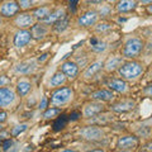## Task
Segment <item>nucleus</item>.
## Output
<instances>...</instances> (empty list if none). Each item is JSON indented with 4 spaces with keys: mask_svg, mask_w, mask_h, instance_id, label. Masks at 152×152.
<instances>
[{
    "mask_svg": "<svg viewBox=\"0 0 152 152\" xmlns=\"http://www.w3.org/2000/svg\"><path fill=\"white\" fill-rule=\"evenodd\" d=\"M143 70H145L143 65L141 62L134 60H129V61H124L117 71L118 75L121 76V79L126 80V81H133V80H137L143 74Z\"/></svg>",
    "mask_w": 152,
    "mask_h": 152,
    "instance_id": "1",
    "label": "nucleus"
},
{
    "mask_svg": "<svg viewBox=\"0 0 152 152\" xmlns=\"http://www.w3.org/2000/svg\"><path fill=\"white\" fill-rule=\"evenodd\" d=\"M143 46H145V43L141 38H138V37L128 38L124 42V45H123L122 56L128 60H134L141 55L142 50H143Z\"/></svg>",
    "mask_w": 152,
    "mask_h": 152,
    "instance_id": "2",
    "label": "nucleus"
},
{
    "mask_svg": "<svg viewBox=\"0 0 152 152\" xmlns=\"http://www.w3.org/2000/svg\"><path fill=\"white\" fill-rule=\"evenodd\" d=\"M74 98V90L69 86L56 89L51 95V104L55 107H64L69 104Z\"/></svg>",
    "mask_w": 152,
    "mask_h": 152,
    "instance_id": "3",
    "label": "nucleus"
},
{
    "mask_svg": "<svg viewBox=\"0 0 152 152\" xmlns=\"http://www.w3.org/2000/svg\"><path fill=\"white\" fill-rule=\"evenodd\" d=\"M36 20L37 19L34 18L32 13H20V14H17L15 18H14V24H15L19 29H28V28H32L33 26L36 24Z\"/></svg>",
    "mask_w": 152,
    "mask_h": 152,
    "instance_id": "4",
    "label": "nucleus"
},
{
    "mask_svg": "<svg viewBox=\"0 0 152 152\" xmlns=\"http://www.w3.org/2000/svg\"><path fill=\"white\" fill-rule=\"evenodd\" d=\"M79 134L86 141H99V140L104 138V132L102 131V128L95 127V126L83 128V129L79 132Z\"/></svg>",
    "mask_w": 152,
    "mask_h": 152,
    "instance_id": "5",
    "label": "nucleus"
},
{
    "mask_svg": "<svg viewBox=\"0 0 152 152\" xmlns=\"http://www.w3.org/2000/svg\"><path fill=\"white\" fill-rule=\"evenodd\" d=\"M20 10L19 4L15 0H8L4 1L3 4H0V15L4 18H13Z\"/></svg>",
    "mask_w": 152,
    "mask_h": 152,
    "instance_id": "6",
    "label": "nucleus"
},
{
    "mask_svg": "<svg viewBox=\"0 0 152 152\" xmlns=\"http://www.w3.org/2000/svg\"><path fill=\"white\" fill-rule=\"evenodd\" d=\"M98 18H99V14L98 12L95 10H88L85 12L84 14H81L77 20H76V24L79 27H83V28H88V27H91L95 26L98 23Z\"/></svg>",
    "mask_w": 152,
    "mask_h": 152,
    "instance_id": "7",
    "label": "nucleus"
},
{
    "mask_svg": "<svg viewBox=\"0 0 152 152\" xmlns=\"http://www.w3.org/2000/svg\"><path fill=\"white\" fill-rule=\"evenodd\" d=\"M104 110V105H103V102H91V103H86L84 107V110H83V115L85 118H94L99 115Z\"/></svg>",
    "mask_w": 152,
    "mask_h": 152,
    "instance_id": "8",
    "label": "nucleus"
},
{
    "mask_svg": "<svg viewBox=\"0 0 152 152\" xmlns=\"http://www.w3.org/2000/svg\"><path fill=\"white\" fill-rule=\"evenodd\" d=\"M138 146V138L136 136H123L117 142V148L121 151H132Z\"/></svg>",
    "mask_w": 152,
    "mask_h": 152,
    "instance_id": "9",
    "label": "nucleus"
},
{
    "mask_svg": "<svg viewBox=\"0 0 152 152\" xmlns=\"http://www.w3.org/2000/svg\"><path fill=\"white\" fill-rule=\"evenodd\" d=\"M36 69H37L36 60H27L17 64L15 67H14V72L18 75H29L34 72Z\"/></svg>",
    "mask_w": 152,
    "mask_h": 152,
    "instance_id": "10",
    "label": "nucleus"
},
{
    "mask_svg": "<svg viewBox=\"0 0 152 152\" xmlns=\"http://www.w3.org/2000/svg\"><path fill=\"white\" fill-rule=\"evenodd\" d=\"M32 39V33L31 31L28 29H19L15 34H14V46L17 47V48H23V47H26L28 43L31 42Z\"/></svg>",
    "mask_w": 152,
    "mask_h": 152,
    "instance_id": "11",
    "label": "nucleus"
},
{
    "mask_svg": "<svg viewBox=\"0 0 152 152\" xmlns=\"http://www.w3.org/2000/svg\"><path fill=\"white\" fill-rule=\"evenodd\" d=\"M15 93L10 88H0V108H8L15 102Z\"/></svg>",
    "mask_w": 152,
    "mask_h": 152,
    "instance_id": "12",
    "label": "nucleus"
},
{
    "mask_svg": "<svg viewBox=\"0 0 152 152\" xmlns=\"http://www.w3.org/2000/svg\"><path fill=\"white\" fill-rule=\"evenodd\" d=\"M79 65L74 62V61H65V62H62V65H61V71L66 75V77L67 79H71L74 80L79 75Z\"/></svg>",
    "mask_w": 152,
    "mask_h": 152,
    "instance_id": "13",
    "label": "nucleus"
},
{
    "mask_svg": "<svg viewBox=\"0 0 152 152\" xmlns=\"http://www.w3.org/2000/svg\"><path fill=\"white\" fill-rule=\"evenodd\" d=\"M50 32V28L48 24H46L43 22H39V23H36L34 26L31 28V33H32V38H34L37 41H41Z\"/></svg>",
    "mask_w": 152,
    "mask_h": 152,
    "instance_id": "14",
    "label": "nucleus"
},
{
    "mask_svg": "<svg viewBox=\"0 0 152 152\" xmlns=\"http://www.w3.org/2000/svg\"><path fill=\"white\" fill-rule=\"evenodd\" d=\"M134 107H136L134 100H132V99H124V100H122V102H118L115 104H113V105L110 107V109L115 113H126V112L132 110Z\"/></svg>",
    "mask_w": 152,
    "mask_h": 152,
    "instance_id": "15",
    "label": "nucleus"
},
{
    "mask_svg": "<svg viewBox=\"0 0 152 152\" xmlns=\"http://www.w3.org/2000/svg\"><path fill=\"white\" fill-rule=\"evenodd\" d=\"M123 58H124L123 56H112V57H109L105 62H104V70H105L107 72H114V71H117L118 69L121 67V65L124 62Z\"/></svg>",
    "mask_w": 152,
    "mask_h": 152,
    "instance_id": "16",
    "label": "nucleus"
},
{
    "mask_svg": "<svg viewBox=\"0 0 152 152\" xmlns=\"http://www.w3.org/2000/svg\"><path fill=\"white\" fill-rule=\"evenodd\" d=\"M108 88L115 93L126 94L128 91V84L123 79H112L108 81Z\"/></svg>",
    "mask_w": 152,
    "mask_h": 152,
    "instance_id": "17",
    "label": "nucleus"
},
{
    "mask_svg": "<svg viewBox=\"0 0 152 152\" xmlns=\"http://www.w3.org/2000/svg\"><path fill=\"white\" fill-rule=\"evenodd\" d=\"M137 8L136 0H118L115 10L118 13H131Z\"/></svg>",
    "mask_w": 152,
    "mask_h": 152,
    "instance_id": "18",
    "label": "nucleus"
},
{
    "mask_svg": "<svg viewBox=\"0 0 152 152\" xmlns=\"http://www.w3.org/2000/svg\"><path fill=\"white\" fill-rule=\"evenodd\" d=\"M91 98L94 100H98V102H110V100H113L114 94H113V90L99 89L91 94Z\"/></svg>",
    "mask_w": 152,
    "mask_h": 152,
    "instance_id": "19",
    "label": "nucleus"
},
{
    "mask_svg": "<svg viewBox=\"0 0 152 152\" xmlns=\"http://www.w3.org/2000/svg\"><path fill=\"white\" fill-rule=\"evenodd\" d=\"M103 67H104V62H103V61H100V60L94 61V62H93V64H90V65L88 66V69L85 70L84 77H85V79L93 77V76H94V75H96Z\"/></svg>",
    "mask_w": 152,
    "mask_h": 152,
    "instance_id": "20",
    "label": "nucleus"
},
{
    "mask_svg": "<svg viewBox=\"0 0 152 152\" xmlns=\"http://www.w3.org/2000/svg\"><path fill=\"white\" fill-rule=\"evenodd\" d=\"M51 12H52V9H51L50 5H39V7H37V8L33 9L32 14L34 15V18L37 19V20L42 22V20H45V19L50 15Z\"/></svg>",
    "mask_w": 152,
    "mask_h": 152,
    "instance_id": "21",
    "label": "nucleus"
},
{
    "mask_svg": "<svg viewBox=\"0 0 152 152\" xmlns=\"http://www.w3.org/2000/svg\"><path fill=\"white\" fill-rule=\"evenodd\" d=\"M66 15V12H65V9H62V8H58V9H56V10H53V12H51L50 13V15L47 17L45 20H42L43 23H46V24H55V23L57 22V20H60L61 18H64Z\"/></svg>",
    "mask_w": 152,
    "mask_h": 152,
    "instance_id": "22",
    "label": "nucleus"
},
{
    "mask_svg": "<svg viewBox=\"0 0 152 152\" xmlns=\"http://www.w3.org/2000/svg\"><path fill=\"white\" fill-rule=\"evenodd\" d=\"M17 94L19 95V96H27L28 94H29V91L32 90V83L29 81V80H26V79H23L20 80V81H18L17 84Z\"/></svg>",
    "mask_w": 152,
    "mask_h": 152,
    "instance_id": "23",
    "label": "nucleus"
},
{
    "mask_svg": "<svg viewBox=\"0 0 152 152\" xmlns=\"http://www.w3.org/2000/svg\"><path fill=\"white\" fill-rule=\"evenodd\" d=\"M66 80H67V77H66V75L62 72V71H57V72L53 74V76H52L51 80H50V86L58 88L66 83Z\"/></svg>",
    "mask_w": 152,
    "mask_h": 152,
    "instance_id": "24",
    "label": "nucleus"
},
{
    "mask_svg": "<svg viewBox=\"0 0 152 152\" xmlns=\"http://www.w3.org/2000/svg\"><path fill=\"white\" fill-rule=\"evenodd\" d=\"M90 48L95 53H102V52L107 50V43L102 42L98 37H93L90 38Z\"/></svg>",
    "mask_w": 152,
    "mask_h": 152,
    "instance_id": "25",
    "label": "nucleus"
},
{
    "mask_svg": "<svg viewBox=\"0 0 152 152\" xmlns=\"http://www.w3.org/2000/svg\"><path fill=\"white\" fill-rule=\"evenodd\" d=\"M19 4V8L22 10H31V9H34L37 7L41 5L42 0H17Z\"/></svg>",
    "mask_w": 152,
    "mask_h": 152,
    "instance_id": "26",
    "label": "nucleus"
},
{
    "mask_svg": "<svg viewBox=\"0 0 152 152\" xmlns=\"http://www.w3.org/2000/svg\"><path fill=\"white\" fill-rule=\"evenodd\" d=\"M69 121H70L69 115H66V114H60V115L56 118L55 123H53V131H56V132L62 131L64 128L67 126V122Z\"/></svg>",
    "mask_w": 152,
    "mask_h": 152,
    "instance_id": "27",
    "label": "nucleus"
},
{
    "mask_svg": "<svg viewBox=\"0 0 152 152\" xmlns=\"http://www.w3.org/2000/svg\"><path fill=\"white\" fill-rule=\"evenodd\" d=\"M69 28V18L67 15H65L64 18H61L60 20H57L53 24V29L57 33H62L64 31H66Z\"/></svg>",
    "mask_w": 152,
    "mask_h": 152,
    "instance_id": "28",
    "label": "nucleus"
},
{
    "mask_svg": "<svg viewBox=\"0 0 152 152\" xmlns=\"http://www.w3.org/2000/svg\"><path fill=\"white\" fill-rule=\"evenodd\" d=\"M60 114H61V108L53 105V107H51L48 109H46L43 117H45V119H53V118L58 117Z\"/></svg>",
    "mask_w": 152,
    "mask_h": 152,
    "instance_id": "29",
    "label": "nucleus"
},
{
    "mask_svg": "<svg viewBox=\"0 0 152 152\" xmlns=\"http://www.w3.org/2000/svg\"><path fill=\"white\" fill-rule=\"evenodd\" d=\"M113 28L112 23H108V22H102V23H96L95 24V32L96 33H104V32H108Z\"/></svg>",
    "mask_w": 152,
    "mask_h": 152,
    "instance_id": "30",
    "label": "nucleus"
},
{
    "mask_svg": "<svg viewBox=\"0 0 152 152\" xmlns=\"http://www.w3.org/2000/svg\"><path fill=\"white\" fill-rule=\"evenodd\" d=\"M27 128H28V124H26V123H23V124H18V126H15L12 129V132H10V134L13 136V137H17V136H19L20 133H23L24 131H27Z\"/></svg>",
    "mask_w": 152,
    "mask_h": 152,
    "instance_id": "31",
    "label": "nucleus"
},
{
    "mask_svg": "<svg viewBox=\"0 0 152 152\" xmlns=\"http://www.w3.org/2000/svg\"><path fill=\"white\" fill-rule=\"evenodd\" d=\"M98 14H99V17H108V15H110L112 14V9H110V7H108V5H103Z\"/></svg>",
    "mask_w": 152,
    "mask_h": 152,
    "instance_id": "32",
    "label": "nucleus"
},
{
    "mask_svg": "<svg viewBox=\"0 0 152 152\" xmlns=\"http://www.w3.org/2000/svg\"><path fill=\"white\" fill-rule=\"evenodd\" d=\"M13 146H14V141H13L12 138L4 140V141H3V145H1V147H3V150H4V151H9Z\"/></svg>",
    "mask_w": 152,
    "mask_h": 152,
    "instance_id": "33",
    "label": "nucleus"
},
{
    "mask_svg": "<svg viewBox=\"0 0 152 152\" xmlns=\"http://www.w3.org/2000/svg\"><path fill=\"white\" fill-rule=\"evenodd\" d=\"M47 105H48V99H47L46 96H43L41 103H39V105H38V109H39V110H46Z\"/></svg>",
    "mask_w": 152,
    "mask_h": 152,
    "instance_id": "34",
    "label": "nucleus"
},
{
    "mask_svg": "<svg viewBox=\"0 0 152 152\" xmlns=\"http://www.w3.org/2000/svg\"><path fill=\"white\" fill-rule=\"evenodd\" d=\"M9 83H10V80H9L8 76H5V75H0V88L7 86Z\"/></svg>",
    "mask_w": 152,
    "mask_h": 152,
    "instance_id": "35",
    "label": "nucleus"
},
{
    "mask_svg": "<svg viewBox=\"0 0 152 152\" xmlns=\"http://www.w3.org/2000/svg\"><path fill=\"white\" fill-rule=\"evenodd\" d=\"M77 3H79V0H69V8L71 9V12L75 13L76 12V7H77Z\"/></svg>",
    "mask_w": 152,
    "mask_h": 152,
    "instance_id": "36",
    "label": "nucleus"
},
{
    "mask_svg": "<svg viewBox=\"0 0 152 152\" xmlns=\"http://www.w3.org/2000/svg\"><path fill=\"white\" fill-rule=\"evenodd\" d=\"M80 117H81V113L80 112H74V113H71L69 115L70 121H77V119H80Z\"/></svg>",
    "mask_w": 152,
    "mask_h": 152,
    "instance_id": "37",
    "label": "nucleus"
},
{
    "mask_svg": "<svg viewBox=\"0 0 152 152\" xmlns=\"http://www.w3.org/2000/svg\"><path fill=\"white\" fill-rule=\"evenodd\" d=\"M143 94L146 95V96L152 98V84L148 85V86H146V88L143 89Z\"/></svg>",
    "mask_w": 152,
    "mask_h": 152,
    "instance_id": "38",
    "label": "nucleus"
},
{
    "mask_svg": "<svg viewBox=\"0 0 152 152\" xmlns=\"http://www.w3.org/2000/svg\"><path fill=\"white\" fill-rule=\"evenodd\" d=\"M5 121H7V113L0 110V123H4Z\"/></svg>",
    "mask_w": 152,
    "mask_h": 152,
    "instance_id": "39",
    "label": "nucleus"
},
{
    "mask_svg": "<svg viewBox=\"0 0 152 152\" xmlns=\"http://www.w3.org/2000/svg\"><path fill=\"white\" fill-rule=\"evenodd\" d=\"M86 4H102L104 0H85Z\"/></svg>",
    "mask_w": 152,
    "mask_h": 152,
    "instance_id": "40",
    "label": "nucleus"
},
{
    "mask_svg": "<svg viewBox=\"0 0 152 152\" xmlns=\"http://www.w3.org/2000/svg\"><path fill=\"white\" fill-rule=\"evenodd\" d=\"M142 4H146V5H150V4H152V0H141Z\"/></svg>",
    "mask_w": 152,
    "mask_h": 152,
    "instance_id": "41",
    "label": "nucleus"
},
{
    "mask_svg": "<svg viewBox=\"0 0 152 152\" xmlns=\"http://www.w3.org/2000/svg\"><path fill=\"white\" fill-rule=\"evenodd\" d=\"M47 57H48V55H47V53H45V55H42V58H41V57H39V58H38V61H39V62H42V61H43V60H46Z\"/></svg>",
    "mask_w": 152,
    "mask_h": 152,
    "instance_id": "42",
    "label": "nucleus"
},
{
    "mask_svg": "<svg viewBox=\"0 0 152 152\" xmlns=\"http://www.w3.org/2000/svg\"><path fill=\"white\" fill-rule=\"evenodd\" d=\"M147 12H148L150 14H152V4H150V5H147Z\"/></svg>",
    "mask_w": 152,
    "mask_h": 152,
    "instance_id": "43",
    "label": "nucleus"
},
{
    "mask_svg": "<svg viewBox=\"0 0 152 152\" xmlns=\"http://www.w3.org/2000/svg\"><path fill=\"white\" fill-rule=\"evenodd\" d=\"M1 24H3V17L0 15V26H1Z\"/></svg>",
    "mask_w": 152,
    "mask_h": 152,
    "instance_id": "44",
    "label": "nucleus"
},
{
    "mask_svg": "<svg viewBox=\"0 0 152 152\" xmlns=\"http://www.w3.org/2000/svg\"><path fill=\"white\" fill-rule=\"evenodd\" d=\"M109 3H114V1H118V0H108Z\"/></svg>",
    "mask_w": 152,
    "mask_h": 152,
    "instance_id": "45",
    "label": "nucleus"
},
{
    "mask_svg": "<svg viewBox=\"0 0 152 152\" xmlns=\"http://www.w3.org/2000/svg\"><path fill=\"white\" fill-rule=\"evenodd\" d=\"M1 145H3V140H1V138H0V146H1Z\"/></svg>",
    "mask_w": 152,
    "mask_h": 152,
    "instance_id": "46",
    "label": "nucleus"
}]
</instances>
